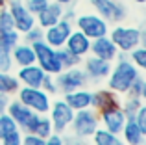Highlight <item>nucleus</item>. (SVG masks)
Wrapping results in <instances>:
<instances>
[{
	"mask_svg": "<svg viewBox=\"0 0 146 145\" xmlns=\"http://www.w3.org/2000/svg\"><path fill=\"white\" fill-rule=\"evenodd\" d=\"M17 99L26 104L30 110H33L35 113H48L52 99L46 91H43L41 87H28V86H21L17 91Z\"/></svg>",
	"mask_w": 146,
	"mask_h": 145,
	"instance_id": "nucleus-4",
	"label": "nucleus"
},
{
	"mask_svg": "<svg viewBox=\"0 0 146 145\" xmlns=\"http://www.w3.org/2000/svg\"><path fill=\"white\" fill-rule=\"evenodd\" d=\"M72 132L74 136H80V138L87 140L96 132V128L100 127V117L98 112L93 108H83L74 112V117H72Z\"/></svg>",
	"mask_w": 146,
	"mask_h": 145,
	"instance_id": "nucleus-5",
	"label": "nucleus"
},
{
	"mask_svg": "<svg viewBox=\"0 0 146 145\" xmlns=\"http://www.w3.org/2000/svg\"><path fill=\"white\" fill-rule=\"evenodd\" d=\"M41 89L46 91L50 97L57 93V86H56V80H54V76H52V75H44L43 84H41Z\"/></svg>",
	"mask_w": 146,
	"mask_h": 145,
	"instance_id": "nucleus-35",
	"label": "nucleus"
},
{
	"mask_svg": "<svg viewBox=\"0 0 146 145\" xmlns=\"http://www.w3.org/2000/svg\"><path fill=\"white\" fill-rule=\"evenodd\" d=\"M13 69V60H11V50L0 47V71L9 72Z\"/></svg>",
	"mask_w": 146,
	"mask_h": 145,
	"instance_id": "nucleus-33",
	"label": "nucleus"
},
{
	"mask_svg": "<svg viewBox=\"0 0 146 145\" xmlns=\"http://www.w3.org/2000/svg\"><path fill=\"white\" fill-rule=\"evenodd\" d=\"M54 80H56V86H57V93H68V91H74V89H82L89 82L80 65L63 69L54 76Z\"/></svg>",
	"mask_w": 146,
	"mask_h": 145,
	"instance_id": "nucleus-8",
	"label": "nucleus"
},
{
	"mask_svg": "<svg viewBox=\"0 0 146 145\" xmlns=\"http://www.w3.org/2000/svg\"><path fill=\"white\" fill-rule=\"evenodd\" d=\"M128 58H129V62H131L139 71L146 69V48L143 47V45L135 47L133 50H129L128 52Z\"/></svg>",
	"mask_w": 146,
	"mask_h": 145,
	"instance_id": "nucleus-27",
	"label": "nucleus"
},
{
	"mask_svg": "<svg viewBox=\"0 0 146 145\" xmlns=\"http://www.w3.org/2000/svg\"><path fill=\"white\" fill-rule=\"evenodd\" d=\"M52 132H54V128H52V123H50V117L46 115V113L39 115V121H37V125H35L33 134H37V136H41V138L46 140Z\"/></svg>",
	"mask_w": 146,
	"mask_h": 145,
	"instance_id": "nucleus-30",
	"label": "nucleus"
},
{
	"mask_svg": "<svg viewBox=\"0 0 146 145\" xmlns=\"http://www.w3.org/2000/svg\"><path fill=\"white\" fill-rule=\"evenodd\" d=\"M74 24H76V30L85 34L89 39H96V37H102V36H107V34H109V22L104 21L96 13L76 15Z\"/></svg>",
	"mask_w": 146,
	"mask_h": 145,
	"instance_id": "nucleus-7",
	"label": "nucleus"
},
{
	"mask_svg": "<svg viewBox=\"0 0 146 145\" xmlns=\"http://www.w3.org/2000/svg\"><path fill=\"white\" fill-rule=\"evenodd\" d=\"M21 145H44V138L33 134V132H26V134H22Z\"/></svg>",
	"mask_w": 146,
	"mask_h": 145,
	"instance_id": "nucleus-38",
	"label": "nucleus"
},
{
	"mask_svg": "<svg viewBox=\"0 0 146 145\" xmlns=\"http://www.w3.org/2000/svg\"><path fill=\"white\" fill-rule=\"evenodd\" d=\"M144 95H146V80L139 75V76H137V78L131 82V86L128 87V91H126V97L144 99Z\"/></svg>",
	"mask_w": 146,
	"mask_h": 145,
	"instance_id": "nucleus-28",
	"label": "nucleus"
},
{
	"mask_svg": "<svg viewBox=\"0 0 146 145\" xmlns=\"http://www.w3.org/2000/svg\"><path fill=\"white\" fill-rule=\"evenodd\" d=\"M6 113L17 123L19 130H21L22 134L35 130V125H37L39 115H41V113H35L33 110H30L26 104H22L19 99H13V101L9 99V102H7V106H6Z\"/></svg>",
	"mask_w": 146,
	"mask_h": 145,
	"instance_id": "nucleus-3",
	"label": "nucleus"
},
{
	"mask_svg": "<svg viewBox=\"0 0 146 145\" xmlns=\"http://www.w3.org/2000/svg\"><path fill=\"white\" fill-rule=\"evenodd\" d=\"M141 106H143V99H135V97H126V101L120 102V108H122V112H124L126 119L135 115V112Z\"/></svg>",
	"mask_w": 146,
	"mask_h": 145,
	"instance_id": "nucleus-29",
	"label": "nucleus"
},
{
	"mask_svg": "<svg viewBox=\"0 0 146 145\" xmlns=\"http://www.w3.org/2000/svg\"><path fill=\"white\" fill-rule=\"evenodd\" d=\"M11 60L17 67H26L35 63V52H33V47L28 43H21L19 41L13 48H11Z\"/></svg>",
	"mask_w": 146,
	"mask_h": 145,
	"instance_id": "nucleus-21",
	"label": "nucleus"
},
{
	"mask_svg": "<svg viewBox=\"0 0 146 145\" xmlns=\"http://www.w3.org/2000/svg\"><path fill=\"white\" fill-rule=\"evenodd\" d=\"M115 2H124V0H115Z\"/></svg>",
	"mask_w": 146,
	"mask_h": 145,
	"instance_id": "nucleus-45",
	"label": "nucleus"
},
{
	"mask_svg": "<svg viewBox=\"0 0 146 145\" xmlns=\"http://www.w3.org/2000/svg\"><path fill=\"white\" fill-rule=\"evenodd\" d=\"M19 87H21V82L17 80V76L11 75V71L9 72L0 71V93L9 97V95H15V93H17Z\"/></svg>",
	"mask_w": 146,
	"mask_h": 145,
	"instance_id": "nucleus-24",
	"label": "nucleus"
},
{
	"mask_svg": "<svg viewBox=\"0 0 146 145\" xmlns=\"http://www.w3.org/2000/svg\"><path fill=\"white\" fill-rule=\"evenodd\" d=\"M7 102H9V97H7V95H2V93H0V113L6 112Z\"/></svg>",
	"mask_w": 146,
	"mask_h": 145,
	"instance_id": "nucleus-41",
	"label": "nucleus"
},
{
	"mask_svg": "<svg viewBox=\"0 0 146 145\" xmlns=\"http://www.w3.org/2000/svg\"><path fill=\"white\" fill-rule=\"evenodd\" d=\"M141 75V71L128 60H117V65H111V71L107 75L109 82H107V89L115 91L117 95H126L128 87L131 86V82Z\"/></svg>",
	"mask_w": 146,
	"mask_h": 145,
	"instance_id": "nucleus-1",
	"label": "nucleus"
},
{
	"mask_svg": "<svg viewBox=\"0 0 146 145\" xmlns=\"http://www.w3.org/2000/svg\"><path fill=\"white\" fill-rule=\"evenodd\" d=\"M44 145H65L63 142V136L57 134V132H52L46 140H44Z\"/></svg>",
	"mask_w": 146,
	"mask_h": 145,
	"instance_id": "nucleus-39",
	"label": "nucleus"
},
{
	"mask_svg": "<svg viewBox=\"0 0 146 145\" xmlns=\"http://www.w3.org/2000/svg\"><path fill=\"white\" fill-rule=\"evenodd\" d=\"M113 106H120V97L111 89H100L96 93H93V101H91V108L96 112H104L107 108Z\"/></svg>",
	"mask_w": 146,
	"mask_h": 145,
	"instance_id": "nucleus-19",
	"label": "nucleus"
},
{
	"mask_svg": "<svg viewBox=\"0 0 146 145\" xmlns=\"http://www.w3.org/2000/svg\"><path fill=\"white\" fill-rule=\"evenodd\" d=\"M43 34H44V30L41 28V26H37V24H35L33 28H30L28 32L21 34V36H22V39H24V43L33 45V43H37V41L43 39Z\"/></svg>",
	"mask_w": 146,
	"mask_h": 145,
	"instance_id": "nucleus-32",
	"label": "nucleus"
},
{
	"mask_svg": "<svg viewBox=\"0 0 146 145\" xmlns=\"http://www.w3.org/2000/svg\"><path fill=\"white\" fill-rule=\"evenodd\" d=\"M89 54L96 56L100 60H106V62H113L118 54V48L115 47V43L111 41L109 36H102V37H96V39H91Z\"/></svg>",
	"mask_w": 146,
	"mask_h": 145,
	"instance_id": "nucleus-15",
	"label": "nucleus"
},
{
	"mask_svg": "<svg viewBox=\"0 0 146 145\" xmlns=\"http://www.w3.org/2000/svg\"><path fill=\"white\" fill-rule=\"evenodd\" d=\"M93 143L94 145H124V142H122V138L118 134H113V132L106 130L104 127H98L96 132H94L93 136Z\"/></svg>",
	"mask_w": 146,
	"mask_h": 145,
	"instance_id": "nucleus-23",
	"label": "nucleus"
},
{
	"mask_svg": "<svg viewBox=\"0 0 146 145\" xmlns=\"http://www.w3.org/2000/svg\"><path fill=\"white\" fill-rule=\"evenodd\" d=\"M61 17H63V6L54 2V0H50L48 6L44 7L39 15H35V24L44 30V28H48V26L56 24L57 21H61Z\"/></svg>",
	"mask_w": 146,
	"mask_h": 145,
	"instance_id": "nucleus-18",
	"label": "nucleus"
},
{
	"mask_svg": "<svg viewBox=\"0 0 146 145\" xmlns=\"http://www.w3.org/2000/svg\"><path fill=\"white\" fill-rule=\"evenodd\" d=\"M48 113H50L48 117H50V123H52V128L57 134H63V132L70 127L72 117H74V110H72L63 99L54 101L52 104H50Z\"/></svg>",
	"mask_w": 146,
	"mask_h": 145,
	"instance_id": "nucleus-10",
	"label": "nucleus"
},
{
	"mask_svg": "<svg viewBox=\"0 0 146 145\" xmlns=\"http://www.w3.org/2000/svg\"><path fill=\"white\" fill-rule=\"evenodd\" d=\"M48 2L50 0H26L24 6H26V9H28L32 15H39L41 11L48 6Z\"/></svg>",
	"mask_w": 146,
	"mask_h": 145,
	"instance_id": "nucleus-34",
	"label": "nucleus"
},
{
	"mask_svg": "<svg viewBox=\"0 0 146 145\" xmlns=\"http://www.w3.org/2000/svg\"><path fill=\"white\" fill-rule=\"evenodd\" d=\"M98 117H100V123L104 125L106 130L120 136L122 127H124V123H126V115H124L120 106H113V108L104 110V112L98 113Z\"/></svg>",
	"mask_w": 146,
	"mask_h": 145,
	"instance_id": "nucleus-14",
	"label": "nucleus"
},
{
	"mask_svg": "<svg viewBox=\"0 0 146 145\" xmlns=\"http://www.w3.org/2000/svg\"><path fill=\"white\" fill-rule=\"evenodd\" d=\"M93 6L94 13L100 15L104 21L120 24L128 17V9H126L124 2H115V0H89Z\"/></svg>",
	"mask_w": 146,
	"mask_h": 145,
	"instance_id": "nucleus-9",
	"label": "nucleus"
},
{
	"mask_svg": "<svg viewBox=\"0 0 146 145\" xmlns=\"http://www.w3.org/2000/svg\"><path fill=\"white\" fill-rule=\"evenodd\" d=\"M133 121H135L137 127H139L141 130L146 134V106H144V104L135 112V115H133Z\"/></svg>",
	"mask_w": 146,
	"mask_h": 145,
	"instance_id": "nucleus-37",
	"label": "nucleus"
},
{
	"mask_svg": "<svg viewBox=\"0 0 146 145\" xmlns=\"http://www.w3.org/2000/svg\"><path fill=\"white\" fill-rule=\"evenodd\" d=\"M107 36L111 37V41L115 43V47L120 52H129L135 47L143 45L146 41V34L144 30L135 28V26H120L117 24L113 30H109Z\"/></svg>",
	"mask_w": 146,
	"mask_h": 145,
	"instance_id": "nucleus-2",
	"label": "nucleus"
},
{
	"mask_svg": "<svg viewBox=\"0 0 146 145\" xmlns=\"http://www.w3.org/2000/svg\"><path fill=\"white\" fill-rule=\"evenodd\" d=\"M82 63H83V72H85L87 80L91 82H100V80L107 78L111 71V62H106V60H100L93 54H87L85 58H82Z\"/></svg>",
	"mask_w": 146,
	"mask_h": 145,
	"instance_id": "nucleus-13",
	"label": "nucleus"
},
{
	"mask_svg": "<svg viewBox=\"0 0 146 145\" xmlns=\"http://www.w3.org/2000/svg\"><path fill=\"white\" fill-rule=\"evenodd\" d=\"M44 72L37 63H32V65H26V67H19L17 72V80L22 84V86H28V87H41L44 78Z\"/></svg>",
	"mask_w": 146,
	"mask_h": 145,
	"instance_id": "nucleus-17",
	"label": "nucleus"
},
{
	"mask_svg": "<svg viewBox=\"0 0 146 145\" xmlns=\"http://www.w3.org/2000/svg\"><path fill=\"white\" fill-rule=\"evenodd\" d=\"M56 50H57V58H59L61 67H63V69H68V67H78L80 63H82V58H80V56L72 54V52L67 50L65 47L56 48Z\"/></svg>",
	"mask_w": 146,
	"mask_h": 145,
	"instance_id": "nucleus-26",
	"label": "nucleus"
},
{
	"mask_svg": "<svg viewBox=\"0 0 146 145\" xmlns=\"http://www.w3.org/2000/svg\"><path fill=\"white\" fill-rule=\"evenodd\" d=\"M6 4H7V0H0V7H6Z\"/></svg>",
	"mask_w": 146,
	"mask_h": 145,
	"instance_id": "nucleus-43",
	"label": "nucleus"
},
{
	"mask_svg": "<svg viewBox=\"0 0 146 145\" xmlns=\"http://www.w3.org/2000/svg\"><path fill=\"white\" fill-rule=\"evenodd\" d=\"M133 2H137V4H144L146 0H133Z\"/></svg>",
	"mask_w": 146,
	"mask_h": 145,
	"instance_id": "nucleus-44",
	"label": "nucleus"
},
{
	"mask_svg": "<svg viewBox=\"0 0 146 145\" xmlns=\"http://www.w3.org/2000/svg\"><path fill=\"white\" fill-rule=\"evenodd\" d=\"M72 30H74L72 28V22L61 19V21H57L56 24L44 28L43 41L48 43L50 47H54V48H61V47H65V41H67L68 36H70Z\"/></svg>",
	"mask_w": 146,
	"mask_h": 145,
	"instance_id": "nucleus-12",
	"label": "nucleus"
},
{
	"mask_svg": "<svg viewBox=\"0 0 146 145\" xmlns=\"http://www.w3.org/2000/svg\"><path fill=\"white\" fill-rule=\"evenodd\" d=\"M54 2L61 4V6H72V4H74L76 0H54Z\"/></svg>",
	"mask_w": 146,
	"mask_h": 145,
	"instance_id": "nucleus-42",
	"label": "nucleus"
},
{
	"mask_svg": "<svg viewBox=\"0 0 146 145\" xmlns=\"http://www.w3.org/2000/svg\"><path fill=\"white\" fill-rule=\"evenodd\" d=\"M120 138H122V142H124V145H144L146 134L137 127L133 117H129V119H126L124 127H122Z\"/></svg>",
	"mask_w": 146,
	"mask_h": 145,
	"instance_id": "nucleus-22",
	"label": "nucleus"
},
{
	"mask_svg": "<svg viewBox=\"0 0 146 145\" xmlns=\"http://www.w3.org/2000/svg\"><path fill=\"white\" fill-rule=\"evenodd\" d=\"M63 142L65 145H87V142L80 136H67V138H63Z\"/></svg>",
	"mask_w": 146,
	"mask_h": 145,
	"instance_id": "nucleus-40",
	"label": "nucleus"
},
{
	"mask_svg": "<svg viewBox=\"0 0 146 145\" xmlns=\"http://www.w3.org/2000/svg\"><path fill=\"white\" fill-rule=\"evenodd\" d=\"M63 101L74 112H78V110H83V108H91L93 93L82 87V89H74V91H68V93H63Z\"/></svg>",
	"mask_w": 146,
	"mask_h": 145,
	"instance_id": "nucleus-20",
	"label": "nucleus"
},
{
	"mask_svg": "<svg viewBox=\"0 0 146 145\" xmlns=\"http://www.w3.org/2000/svg\"><path fill=\"white\" fill-rule=\"evenodd\" d=\"M17 123H15L13 119H11L9 115H7L6 112H2L0 113V140L2 138H6L9 132H13V130H17Z\"/></svg>",
	"mask_w": 146,
	"mask_h": 145,
	"instance_id": "nucleus-31",
	"label": "nucleus"
},
{
	"mask_svg": "<svg viewBox=\"0 0 146 145\" xmlns=\"http://www.w3.org/2000/svg\"><path fill=\"white\" fill-rule=\"evenodd\" d=\"M32 47H33V52H35V63L46 72V75L56 76L57 72L63 71L61 62H59V58H57V50L54 47H50V45L44 43L43 39L37 41V43H33Z\"/></svg>",
	"mask_w": 146,
	"mask_h": 145,
	"instance_id": "nucleus-6",
	"label": "nucleus"
},
{
	"mask_svg": "<svg viewBox=\"0 0 146 145\" xmlns=\"http://www.w3.org/2000/svg\"><path fill=\"white\" fill-rule=\"evenodd\" d=\"M6 7L9 9L11 19H13V26L19 34H24V32H28L30 28L35 26V15H32L26 9L22 0H7Z\"/></svg>",
	"mask_w": 146,
	"mask_h": 145,
	"instance_id": "nucleus-11",
	"label": "nucleus"
},
{
	"mask_svg": "<svg viewBox=\"0 0 146 145\" xmlns=\"http://www.w3.org/2000/svg\"><path fill=\"white\" fill-rule=\"evenodd\" d=\"M21 142H22V132L17 128V130L9 132L6 138L0 140V145H21Z\"/></svg>",
	"mask_w": 146,
	"mask_h": 145,
	"instance_id": "nucleus-36",
	"label": "nucleus"
},
{
	"mask_svg": "<svg viewBox=\"0 0 146 145\" xmlns=\"http://www.w3.org/2000/svg\"><path fill=\"white\" fill-rule=\"evenodd\" d=\"M65 48L70 50L72 54L80 56V58H85V56L89 54V50H91V39L85 36V34H82L80 30H72L70 36L67 37V41H65Z\"/></svg>",
	"mask_w": 146,
	"mask_h": 145,
	"instance_id": "nucleus-16",
	"label": "nucleus"
},
{
	"mask_svg": "<svg viewBox=\"0 0 146 145\" xmlns=\"http://www.w3.org/2000/svg\"><path fill=\"white\" fill-rule=\"evenodd\" d=\"M19 41H21V34L15 28H0V47L11 50Z\"/></svg>",
	"mask_w": 146,
	"mask_h": 145,
	"instance_id": "nucleus-25",
	"label": "nucleus"
}]
</instances>
